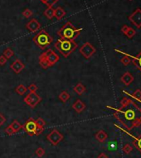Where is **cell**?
<instances>
[{"label": "cell", "mask_w": 141, "mask_h": 158, "mask_svg": "<svg viewBox=\"0 0 141 158\" xmlns=\"http://www.w3.org/2000/svg\"><path fill=\"white\" fill-rule=\"evenodd\" d=\"M129 28H130V27H129V26H127V25H124V26L122 27V28H121V32H122V33H124V34L125 35V33L127 32V31H128Z\"/></svg>", "instance_id": "ab89813d"}, {"label": "cell", "mask_w": 141, "mask_h": 158, "mask_svg": "<svg viewBox=\"0 0 141 158\" xmlns=\"http://www.w3.org/2000/svg\"><path fill=\"white\" fill-rule=\"evenodd\" d=\"M34 43L40 48L41 50L46 49L47 47H49L51 42L53 41L52 37L49 35V33L46 30L42 29L33 37Z\"/></svg>", "instance_id": "3957f363"}, {"label": "cell", "mask_w": 141, "mask_h": 158, "mask_svg": "<svg viewBox=\"0 0 141 158\" xmlns=\"http://www.w3.org/2000/svg\"><path fill=\"white\" fill-rule=\"evenodd\" d=\"M72 109H74L77 113H81L86 109V104L81 99H76V101L72 104Z\"/></svg>", "instance_id": "7c38bea8"}, {"label": "cell", "mask_w": 141, "mask_h": 158, "mask_svg": "<svg viewBox=\"0 0 141 158\" xmlns=\"http://www.w3.org/2000/svg\"><path fill=\"white\" fill-rule=\"evenodd\" d=\"M81 31H82V28H77L70 22H67L57 31V35L62 39L75 41V39L81 34Z\"/></svg>", "instance_id": "7a4b0ae2"}, {"label": "cell", "mask_w": 141, "mask_h": 158, "mask_svg": "<svg viewBox=\"0 0 141 158\" xmlns=\"http://www.w3.org/2000/svg\"><path fill=\"white\" fill-rule=\"evenodd\" d=\"M79 52L86 58V59H90L91 56L96 53V48L91 45L90 42H86L84 43L79 49Z\"/></svg>", "instance_id": "5b68a950"}, {"label": "cell", "mask_w": 141, "mask_h": 158, "mask_svg": "<svg viewBox=\"0 0 141 158\" xmlns=\"http://www.w3.org/2000/svg\"><path fill=\"white\" fill-rule=\"evenodd\" d=\"M10 68L14 73L19 74V73H21V71L25 68V65L20 60L18 59L11 64Z\"/></svg>", "instance_id": "8fae6325"}, {"label": "cell", "mask_w": 141, "mask_h": 158, "mask_svg": "<svg viewBox=\"0 0 141 158\" xmlns=\"http://www.w3.org/2000/svg\"><path fill=\"white\" fill-rule=\"evenodd\" d=\"M44 54H45L47 59L48 60L49 64L51 65V66H54V65H55L56 63H57V62L59 61V60H60L59 56H58L53 50L48 49L47 51L44 52Z\"/></svg>", "instance_id": "ba28073f"}, {"label": "cell", "mask_w": 141, "mask_h": 158, "mask_svg": "<svg viewBox=\"0 0 141 158\" xmlns=\"http://www.w3.org/2000/svg\"><path fill=\"white\" fill-rule=\"evenodd\" d=\"M13 55H14V52H13V50L11 49V48H9V47L6 48V49L3 50V56L7 60L10 59Z\"/></svg>", "instance_id": "603a6c76"}, {"label": "cell", "mask_w": 141, "mask_h": 158, "mask_svg": "<svg viewBox=\"0 0 141 158\" xmlns=\"http://www.w3.org/2000/svg\"><path fill=\"white\" fill-rule=\"evenodd\" d=\"M44 4L47 5L48 7H52V5H54L56 3H57L59 0H41Z\"/></svg>", "instance_id": "83f0119b"}, {"label": "cell", "mask_w": 141, "mask_h": 158, "mask_svg": "<svg viewBox=\"0 0 141 158\" xmlns=\"http://www.w3.org/2000/svg\"><path fill=\"white\" fill-rule=\"evenodd\" d=\"M9 126H10L11 128H13V130L15 132V133L18 132V131H20L21 129L22 128V125L21 124L18 120H13Z\"/></svg>", "instance_id": "d6986e66"}, {"label": "cell", "mask_w": 141, "mask_h": 158, "mask_svg": "<svg viewBox=\"0 0 141 158\" xmlns=\"http://www.w3.org/2000/svg\"><path fill=\"white\" fill-rule=\"evenodd\" d=\"M125 35L129 37V38H132L134 35H135V31L133 29V28H130L128 31H127V32L125 33Z\"/></svg>", "instance_id": "1f68e13d"}, {"label": "cell", "mask_w": 141, "mask_h": 158, "mask_svg": "<svg viewBox=\"0 0 141 158\" xmlns=\"http://www.w3.org/2000/svg\"><path fill=\"white\" fill-rule=\"evenodd\" d=\"M132 147H131L130 144H125L124 147H123V151L125 153V154H130L131 151H132Z\"/></svg>", "instance_id": "f546056e"}, {"label": "cell", "mask_w": 141, "mask_h": 158, "mask_svg": "<svg viewBox=\"0 0 141 158\" xmlns=\"http://www.w3.org/2000/svg\"><path fill=\"white\" fill-rule=\"evenodd\" d=\"M64 138L63 135L57 129H53L48 135H47V139L53 146H57L61 141Z\"/></svg>", "instance_id": "8992f818"}, {"label": "cell", "mask_w": 141, "mask_h": 158, "mask_svg": "<svg viewBox=\"0 0 141 158\" xmlns=\"http://www.w3.org/2000/svg\"><path fill=\"white\" fill-rule=\"evenodd\" d=\"M5 122H6V118L2 113H0V127L2 125H3Z\"/></svg>", "instance_id": "74e56055"}, {"label": "cell", "mask_w": 141, "mask_h": 158, "mask_svg": "<svg viewBox=\"0 0 141 158\" xmlns=\"http://www.w3.org/2000/svg\"><path fill=\"white\" fill-rule=\"evenodd\" d=\"M78 45L74 40H67L60 38L55 43V47L64 57L69 56L77 48Z\"/></svg>", "instance_id": "6da1fadb"}, {"label": "cell", "mask_w": 141, "mask_h": 158, "mask_svg": "<svg viewBox=\"0 0 141 158\" xmlns=\"http://www.w3.org/2000/svg\"><path fill=\"white\" fill-rule=\"evenodd\" d=\"M35 122H36L37 125H38V126H40V127H43V128H44L45 125H46V122L42 119V118H38V119H36Z\"/></svg>", "instance_id": "4dcf8cb0"}, {"label": "cell", "mask_w": 141, "mask_h": 158, "mask_svg": "<svg viewBox=\"0 0 141 158\" xmlns=\"http://www.w3.org/2000/svg\"><path fill=\"white\" fill-rule=\"evenodd\" d=\"M131 62L141 71V51L137 56H131Z\"/></svg>", "instance_id": "2e32d148"}, {"label": "cell", "mask_w": 141, "mask_h": 158, "mask_svg": "<svg viewBox=\"0 0 141 158\" xmlns=\"http://www.w3.org/2000/svg\"><path fill=\"white\" fill-rule=\"evenodd\" d=\"M108 146H109V149H110V150H114V149L116 148V146H117V145H116V143H115V142H111L109 143Z\"/></svg>", "instance_id": "f35d334b"}, {"label": "cell", "mask_w": 141, "mask_h": 158, "mask_svg": "<svg viewBox=\"0 0 141 158\" xmlns=\"http://www.w3.org/2000/svg\"><path fill=\"white\" fill-rule=\"evenodd\" d=\"M132 98H134V99H135L136 100H141V90L140 89H137L132 95Z\"/></svg>", "instance_id": "f1b7e54d"}, {"label": "cell", "mask_w": 141, "mask_h": 158, "mask_svg": "<svg viewBox=\"0 0 141 158\" xmlns=\"http://www.w3.org/2000/svg\"><path fill=\"white\" fill-rule=\"evenodd\" d=\"M43 131H44V128L43 127H40V126H38L37 127V128H36V131H35V136H38V135H40L42 134V132H43Z\"/></svg>", "instance_id": "e575fe53"}, {"label": "cell", "mask_w": 141, "mask_h": 158, "mask_svg": "<svg viewBox=\"0 0 141 158\" xmlns=\"http://www.w3.org/2000/svg\"><path fill=\"white\" fill-rule=\"evenodd\" d=\"M131 103H132V100H131V99H127L126 97H124L123 99H121V109H125V108H126V107H127L130 104H131Z\"/></svg>", "instance_id": "cb8c5ba5"}, {"label": "cell", "mask_w": 141, "mask_h": 158, "mask_svg": "<svg viewBox=\"0 0 141 158\" xmlns=\"http://www.w3.org/2000/svg\"><path fill=\"white\" fill-rule=\"evenodd\" d=\"M121 60V62H122V64H124V66H128L131 62V56L125 55V56H124Z\"/></svg>", "instance_id": "d4e9b609"}, {"label": "cell", "mask_w": 141, "mask_h": 158, "mask_svg": "<svg viewBox=\"0 0 141 158\" xmlns=\"http://www.w3.org/2000/svg\"><path fill=\"white\" fill-rule=\"evenodd\" d=\"M129 19L131 22L135 25L138 28H141V9H137L129 17Z\"/></svg>", "instance_id": "9c48e42d"}, {"label": "cell", "mask_w": 141, "mask_h": 158, "mask_svg": "<svg viewBox=\"0 0 141 158\" xmlns=\"http://www.w3.org/2000/svg\"><path fill=\"white\" fill-rule=\"evenodd\" d=\"M70 94H69V93L67 91H62L59 94V96H58L59 99L63 103H66L67 101H68L69 99H70Z\"/></svg>", "instance_id": "44dd1931"}, {"label": "cell", "mask_w": 141, "mask_h": 158, "mask_svg": "<svg viewBox=\"0 0 141 158\" xmlns=\"http://www.w3.org/2000/svg\"><path fill=\"white\" fill-rule=\"evenodd\" d=\"M22 15H23L26 18H30L31 16L32 15V12L30 9H26L22 12Z\"/></svg>", "instance_id": "d6a6232c"}, {"label": "cell", "mask_w": 141, "mask_h": 158, "mask_svg": "<svg viewBox=\"0 0 141 158\" xmlns=\"http://www.w3.org/2000/svg\"><path fill=\"white\" fill-rule=\"evenodd\" d=\"M66 15V12L64 9L61 7H58L55 9V13H54V17L57 20H61L64 16Z\"/></svg>", "instance_id": "ac0fdd59"}, {"label": "cell", "mask_w": 141, "mask_h": 158, "mask_svg": "<svg viewBox=\"0 0 141 158\" xmlns=\"http://www.w3.org/2000/svg\"><path fill=\"white\" fill-rule=\"evenodd\" d=\"M39 65H40V66L42 69H47V68H49V67H51V65L49 64L47 59V57H46L44 52L42 53L40 55V56H39Z\"/></svg>", "instance_id": "5bb4252c"}, {"label": "cell", "mask_w": 141, "mask_h": 158, "mask_svg": "<svg viewBox=\"0 0 141 158\" xmlns=\"http://www.w3.org/2000/svg\"><path fill=\"white\" fill-rule=\"evenodd\" d=\"M37 127H38V125H37L35 120L32 119V118H30L29 119H28V121L22 126V128H24L25 132H27V134L29 135V136H34Z\"/></svg>", "instance_id": "52a82bcc"}, {"label": "cell", "mask_w": 141, "mask_h": 158, "mask_svg": "<svg viewBox=\"0 0 141 158\" xmlns=\"http://www.w3.org/2000/svg\"><path fill=\"white\" fill-rule=\"evenodd\" d=\"M133 144H134V146L136 148L141 151V135L138 138H136L133 142Z\"/></svg>", "instance_id": "484cf974"}, {"label": "cell", "mask_w": 141, "mask_h": 158, "mask_svg": "<svg viewBox=\"0 0 141 158\" xmlns=\"http://www.w3.org/2000/svg\"><path fill=\"white\" fill-rule=\"evenodd\" d=\"M24 102L32 109H34L41 101L42 98L36 93V92H30L25 98H24Z\"/></svg>", "instance_id": "277c9868"}, {"label": "cell", "mask_w": 141, "mask_h": 158, "mask_svg": "<svg viewBox=\"0 0 141 158\" xmlns=\"http://www.w3.org/2000/svg\"><path fill=\"white\" fill-rule=\"evenodd\" d=\"M140 121H141V116H140Z\"/></svg>", "instance_id": "b9f144b4"}, {"label": "cell", "mask_w": 141, "mask_h": 158, "mask_svg": "<svg viewBox=\"0 0 141 158\" xmlns=\"http://www.w3.org/2000/svg\"><path fill=\"white\" fill-rule=\"evenodd\" d=\"M73 90L78 94V95H81V94H83L85 92H86V87H85V85H82L81 83H78L74 88H73Z\"/></svg>", "instance_id": "e0dca14e"}, {"label": "cell", "mask_w": 141, "mask_h": 158, "mask_svg": "<svg viewBox=\"0 0 141 158\" xmlns=\"http://www.w3.org/2000/svg\"><path fill=\"white\" fill-rule=\"evenodd\" d=\"M6 62H7V59H6L3 55L0 56V66H3V65H5Z\"/></svg>", "instance_id": "8d00e7d4"}, {"label": "cell", "mask_w": 141, "mask_h": 158, "mask_svg": "<svg viewBox=\"0 0 141 158\" xmlns=\"http://www.w3.org/2000/svg\"><path fill=\"white\" fill-rule=\"evenodd\" d=\"M35 154H36L37 157H43L45 155V150L42 148H37V150H36Z\"/></svg>", "instance_id": "4316f807"}, {"label": "cell", "mask_w": 141, "mask_h": 158, "mask_svg": "<svg viewBox=\"0 0 141 158\" xmlns=\"http://www.w3.org/2000/svg\"><path fill=\"white\" fill-rule=\"evenodd\" d=\"M15 91H16V93H17L18 94H19V95H24V94L27 93L28 89L26 88V86H25L24 85H19L16 88Z\"/></svg>", "instance_id": "7402d4cb"}, {"label": "cell", "mask_w": 141, "mask_h": 158, "mask_svg": "<svg viewBox=\"0 0 141 158\" xmlns=\"http://www.w3.org/2000/svg\"><path fill=\"white\" fill-rule=\"evenodd\" d=\"M26 27H27L28 29L31 32L35 33V32H37L38 30L40 29L41 24L38 22V20L35 19V18H32V19H31L30 21L27 23Z\"/></svg>", "instance_id": "30bf717a"}, {"label": "cell", "mask_w": 141, "mask_h": 158, "mask_svg": "<svg viewBox=\"0 0 141 158\" xmlns=\"http://www.w3.org/2000/svg\"><path fill=\"white\" fill-rule=\"evenodd\" d=\"M98 158H108L107 155L105 154V153H101L99 156H98Z\"/></svg>", "instance_id": "60d3db41"}, {"label": "cell", "mask_w": 141, "mask_h": 158, "mask_svg": "<svg viewBox=\"0 0 141 158\" xmlns=\"http://www.w3.org/2000/svg\"><path fill=\"white\" fill-rule=\"evenodd\" d=\"M130 1H132V0H130Z\"/></svg>", "instance_id": "7bdbcfd3"}, {"label": "cell", "mask_w": 141, "mask_h": 158, "mask_svg": "<svg viewBox=\"0 0 141 158\" xmlns=\"http://www.w3.org/2000/svg\"><path fill=\"white\" fill-rule=\"evenodd\" d=\"M54 13H55V9L52 7H48L44 12V15L49 20L52 19L54 18Z\"/></svg>", "instance_id": "ffe728a7"}, {"label": "cell", "mask_w": 141, "mask_h": 158, "mask_svg": "<svg viewBox=\"0 0 141 158\" xmlns=\"http://www.w3.org/2000/svg\"><path fill=\"white\" fill-rule=\"evenodd\" d=\"M4 131H5V133H6V134H7L8 136L13 135V134L15 133V132H14V131L13 130V128H11L10 126H8V127H7V128H5V130H4Z\"/></svg>", "instance_id": "836d02e7"}, {"label": "cell", "mask_w": 141, "mask_h": 158, "mask_svg": "<svg viewBox=\"0 0 141 158\" xmlns=\"http://www.w3.org/2000/svg\"><path fill=\"white\" fill-rule=\"evenodd\" d=\"M107 138H108V135H107V133H106L105 131H103V130L98 131V132H96V139L98 142H105Z\"/></svg>", "instance_id": "9a60e30c"}, {"label": "cell", "mask_w": 141, "mask_h": 158, "mask_svg": "<svg viewBox=\"0 0 141 158\" xmlns=\"http://www.w3.org/2000/svg\"><path fill=\"white\" fill-rule=\"evenodd\" d=\"M121 81L124 83L125 85L129 86L131 83L134 81V76L131 75L130 72H126V73H125V74L122 75V77H121Z\"/></svg>", "instance_id": "4fadbf2b"}, {"label": "cell", "mask_w": 141, "mask_h": 158, "mask_svg": "<svg viewBox=\"0 0 141 158\" xmlns=\"http://www.w3.org/2000/svg\"><path fill=\"white\" fill-rule=\"evenodd\" d=\"M38 89V88L37 85H35V84H31L30 85L28 86V89H29L30 92H36Z\"/></svg>", "instance_id": "d590c367"}]
</instances>
